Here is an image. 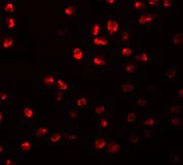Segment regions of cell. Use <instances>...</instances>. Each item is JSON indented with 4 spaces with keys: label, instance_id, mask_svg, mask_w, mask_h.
<instances>
[{
    "label": "cell",
    "instance_id": "484cf974",
    "mask_svg": "<svg viewBox=\"0 0 183 165\" xmlns=\"http://www.w3.org/2000/svg\"><path fill=\"white\" fill-rule=\"evenodd\" d=\"M119 39H120V41L124 42V43H128L130 40V34L126 31V29H123V31L120 32Z\"/></svg>",
    "mask_w": 183,
    "mask_h": 165
},
{
    "label": "cell",
    "instance_id": "bcb514c9",
    "mask_svg": "<svg viewBox=\"0 0 183 165\" xmlns=\"http://www.w3.org/2000/svg\"><path fill=\"white\" fill-rule=\"evenodd\" d=\"M105 3H106V5H108V6L113 5V4L115 3V0H106V1H105Z\"/></svg>",
    "mask_w": 183,
    "mask_h": 165
},
{
    "label": "cell",
    "instance_id": "ffe728a7",
    "mask_svg": "<svg viewBox=\"0 0 183 165\" xmlns=\"http://www.w3.org/2000/svg\"><path fill=\"white\" fill-rule=\"evenodd\" d=\"M100 32H101V26H100V24H98V23L92 24L91 27H90V34H91L92 37H98V34H100Z\"/></svg>",
    "mask_w": 183,
    "mask_h": 165
},
{
    "label": "cell",
    "instance_id": "74e56055",
    "mask_svg": "<svg viewBox=\"0 0 183 165\" xmlns=\"http://www.w3.org/2000/svg\"><path fill=\"white\" fill-rule=\"evenodd\" d=\"M145 103H147V99H145L144 97H142V98L137 99L136 102H135V104H136L137 106H140V107H144L145 106Z\"/></svg>",
    "mask_w": 183,
    "mask_h": 165
},
{
    "label": "cell",
    "instance_id": "d4e9b609",
    "mask_svg": "<svg viewBox=\"0 0 183 165\" xmlns=\"http://www.w3.org/2000/svg\"><path fill=\"white\" fill-rule=\"evenodd\" d=\"M181 111H182V106L178 103H174L173 106H171V107H170V112H171L172 114H174V116L179 114L180 112H181Z\"/></svg>",
    "mask_w": 183,
    "mask_h": 165
},
{
    "label": "cell",
    "instance_id": "8d00e7d4",
    "mask_svg": "<svg viewBox=\"0 0 183 165\" xmlns=\"http://www.w3.org/2000/svg\"><path fill=\"white\" fill-rule=\"evenodd\" d=\"M144 137L145 139H152L153 138V130L144 129Z\"/></svg>",
    "mask_w": 183,
    "mask_h": 165
},
{
    "label": "cell",
    "instance_id": "ba28073f",
    "mask_svg": "<svg viewBox=\"0 0 183 165\" xmlns=\"http://www.w3.org/2000/svg\"><path fill=\"white\" fill-rule=\"evenodd\" d=\"M158 17L157 14H153V13H150V12H144V14L139 16V22L142 26H145V24H149L151 23L152 21H154Z\"/></svg>",
    "mask_w": 183,
    "mask_h": 165
},
{
    "label": "cell",
    "instance_id": "d6a6232c",
    "mask_svg": "<svg viewBox=\"0 0 183 165\" xmlns=\"http://www.w3.org/2000/svg\"><path fill=\"white\" fill-rule=\"evenodd\" d=\"M170 121H171V124L173 126H180V125H182V119L180 117H172L170 119Z\"/></svg>",
    "mask_w": 183,
    "mask_h": 165
},
{
    "label": "cell",
    "instance_id": "836d02e7",
    "mask_svg": "<svg viewBox=\"0 0 183 165\" xmlns=\"http://www.w3.org/2000/svg\"><path fill=\"white\" fill-rule=\"evenodd\" d=\"M135 120H136V114H135V112H128L126 116V121L127 122H129V124H132V122H135Z\"/></svg>",
    "mask_w": 183,
    "mask_h": 165
},
{
    "label": "cell",
    "instance_id": "7402d4cb",
    "mask_svg": "<svg viewBox=\"0 0 183 165\" xmlns=\"http://www.w3.org/2000/svg\"><path fill=\"white\" fill-rule=\"evenodd\" d=\"M9 99H11V94L5 90H1V92H0V103H5Z\"/></svg>",
    "mask_w": 183,
    "mask_h": 165
},
{
    "label": "cell",
    "instance_id": "f546056e",
    "mask_svg": "<svg viewBox=\"0 0 183 165\" xmlns=\"http://www.w3.org/2000/svg\"><path fill=\"white\" fill-rule=\"evenodd\" d=\"M106 111V106L105 104H98L95 106V114H103Z\"/></svg>",
    "mask_w": 183,
    "mask_h": 165
},
{
    "label": "cell",
    "instance_id": "6da1fadb",
    "mask_svg": "<svg viewBox=\"0 0 183 165\" xmlns=\"http://www.w3.org/2000/svg\"><path fill=\"white\" fill-rule=\"evenodd\" d=\"M14 40L8 31H1V48L6 51L13 47Z\"/></svg>",
    "mask_w": 183,
    "mask_h": 165
},
{
    "label": "cell",
    "instance_id": "4316f807",
    "mask_svg": "<svg viewBox=\"0 0 183 165\" xmlns=\"http://www.w3.org/2000/svg\"><path fill=\"white\" fill-rule=\"evenodd\" d=\"M132 54H133V51L129 47H123L121 49V55L124 58H129V57L132 56Z\"/></svg>",
    "mask_w": 183,
    "mask_h": 165
},
{
    "label": "cell",
    "instance_id": "7bdbcfd3",
    "mask_svg": "<svg viewBox=\"0 0 183 165\" xmlns=\"http://www.w3.org/2000/svg\"><path fill=\"white\" fill-rule=\"evenodd\" d=\"M147 4L150 6H158L160 5V1L159 0H149L147 1Z\"/></svg>",
    "mask_w": 183,
    "mask_h": 165
},
{
    "label": "cell",
    "instance_id": "44dd1931",
    "mask_svg": "<svg viewBox=\"0 0 183 165\" xmlns=\"http://www.w3.org/2000/svg\"><path fill=\"white\" fill-rule=\"evenodd\" d=\"M62 133H63L64 140H66V141H76L77 139L76 134L73 131H66V132L62 131Z\"/></svg>",
    "mask_w": 183,
    "mask_h": 165
},
{
    "label": "cell",
    "instance_id": "5b68a950",
    "mask_svg": "<svg viewBox=\"0 0 183 165\" xmlns=\"http://www.w3.org/2000/svg\"><path fill=\"white\" fill-rule=\"evenodd\" d=\"M105 149H106L107 154L116 155V154H118L120 152V150H121V146H120L116 141H110V142H108Z\"/></svg>",
    "mask_w": 183,
    "mask_h": 165
},
{
    "label": "cell",
    "instance_id": "ac0fdd59",
    "mask_svg": "<svg viewBox=\"0 0 183 165\" xmlns=\"http://www.w3.org/2000/svg\"><path fill=\"white\" fill-rule=\"evenodd\" d=\"M76 7L71 4H65V9H64V14L66 15V17H71L76 14Z\"/></svg>",
    "mask_w": 183,
    "mask_h": 165
},
{
    "label": "cell",
    "instance_id": "7dc6e473",
    "mask_svg": "<svg viewBox=\"0 0 183 165\" xmlns=\"http://www.w3.org/2000/svg\"><path fill=\"white\" fill-rule=\"evenodd\" d=\"M178 93H179V98H183V89L182 88H179V90H178Z\"/></svg>",
    "mask_w": 183,
    "mask_h": 165
},
{
    "label": "cell",
    "instance_id": "e575fe53",
    "mask_svg": "<svg viewBox=\"0 0 183 165\" xmlns=\"http://www.w3.org/2000/svg\"><path fill=\"white\" fill-rule=\"evenodd\" d=\"M121 88L124 92H130L133 90V85L130 83H122Z\"/></svg>",
    "mask_w": 183,
    "mask_h": 165
},
{
    "label": "cell",
    "instance_id": "d6986e66",
    "mask_svg": "<svg viewBox=\"0 0 183 165\" xmlns=\"http://www.w3.org/2000/svg\"><path fill=\"white\" fill-rule=\"evenodd\" d=\"M182 43H183V34L182 32H178V34H175L171 40V44L173 45V46H179V45H182Z\"/></svg>",
    "mask_w": 183,
    "mask_h": 165
},
{
    "label": "cell",
    "instance_id": "30bf717a",
    "mask_svg": "<svg viewBox=\"0 0 183 165\" xmlns=\"http://www.w3.org/2000/svg\"><path fill=\"white\" fill-rule=\"evenodd\" d=\"M107 145V137L105 136H98L94 141V148L98 151H102L105 149Z\"/></svg>",
    "mask_w": 183,
    "mask_h": 165
},
{
    "label": "cell",
    "instance_id": "83f0119b",
    "mask_svg": "<svg viewBox=\"0 0 183 165\" xmlns=\"http://www.w3.org/2000/svg\"><path fill=\"white\" fill-rule=\"evenodd\" d=\"M166 76L169 78V80H173V78L176 76V69L174 68V66L171 67V68H169V69H167Z\"/></svg>",
    "mask_w": 183,
    "mask_h": 165
},
{
    "label": "cell",
    "instance_id": "60d3db41",
    "mask_svg": "<svg viewBox=\"0 0 183 165\" xmlns=\"http://www.w3.org/2000/svg\"><path fill=\"white\" fill-rule=\"evenodd\" d=\"M130 140H131V143H132V144H136L137 142L139 141V135H136V134H131V135H130Z\"/></svg>",
    "mask_w": 183,
    "mask_h": 165
},
{
    "label": "cell",
    "instance_id": "c3c4849f",
    "mask_svg": "<svg viewBox=\"0 0 183 165\" xmlns=\"http://www.w3.org/2000/svg\"><path fill=\"white\" fill-rule=\"evenodd\" d=\"M3 147H2V145H1V146H0V154H1L2 155V152H3Z\"/></svg>",
    "mask_w": 183,
    "mask_h": 165
},
{
    "label": "cell",
    "instance_id": "d590c367",
    "mask_svg": "<svg viewBox=\"0 0 183 165\" xmlns=\"http://www.w3.org/2000/svg\"><path fill=\"white\" fill-rule=\"evenodd\" d=\"M135 70H136V65L135 64H126V66H125V71L128 72V73H134Z\"/></svg>",
    "mask_w": 183,
    "mask_h": 165
},
{
    "label": "cell",
    "instance_id": "f35d334b",
    "mask_svg": "<svg viewBox=\"0 0 183 165\" xmlns=\"http://www.w3.org/2000/svg\"><path fill=\"white\" fill-rule=\"evenodd\" d=\"M6 114H7L6 109H2V111H0V124H1V128H2V124L4 122V117H5Z\"/></svg>",
    "mask_w": 183,
    "mask_h": 165
},
{
    "label": "cell",
    "instance_id": "1f68e13d",
    "mask_svg": "<svg viewBox=\"0 0 183 165\" xmlns=\"http://www.w3.org/2000/svg\"><path fill=\"white\" fill-rule=\"evenodd\" d=\"M54 99L56 101H58V102H61L62 100H63V95H64V92L63 91H55L54 92Z\"/></svg>",
    "mask_w": 183,
    "mask_h": 165
},
{
    "label": "cell",
    "instance_id": "52a82bcc",
    "mask_svg": "<svg viewBox=\"0 0 183 165\" xmlns=\"http://www.w3.org/2000/svg\"><path fill=\"white\" fill-rule=\"evenodd\" d=\"M70 58L73 62H79L84 58V51L81 47H74L71 50V56Z\"/></svg>",
    "mask_w": 183,
    "mask_h": 165
},
{
    "label": "cell",
    "instance_id": "cb8c5ba5",
    "mask_svg": "<svg viewBox=\"0 0 183 165\" xmlns=\"http://www.w3.org/2000/svg\"><path fill=\"white\" fill-rule=\"evenodd\" d=\"M133 5H134V8L137 11H144L147 9V4H144V2L139 1V0H135Z\"/></svg>",
    "mask_w": 183,
    "mask_h": 165
},
{
    "label": "cell",
    "instance_id": "4fadbf2b",
    "mask_svg": "<svg viewBox=\"0 0 183 165\" xmlns=\"http://www.w3.org/2000/svg\"><path fill=\"white\" fill-rule=\"evenodd\" d=\"M91 44L95 45V46L105 47V46H109V41L104 37H96L93 40H91Z\"/></svg>",
    "mask_w": 183,
    "mask_h": 165
},
{
    "label": "cell",
    "instance_id": "7a4b0ae2",
    "mask_svg": "<svg viewBox=\"0 0 183 165\" xmlns=\"http://www.w3.org/2000/svg\"><path fill=\"white\" fill-rule=\"evenodd\" d=\"M64 137H63V133L62 131L60 132H54V133H51L49 135H47L46 137H44V142L47 145H55L59 142L63 141Z\"/></svg>",
    "mask_w": 183,
    "mask_h": 165
},
{
    "label": "cell",
    "instance_id": "8992f818",
    "mask_svg": "<svg viewBox=\"0 0 183 165\" xmlns=\"http://www.w3.org/2000/svg\"><path fill=\"white\" fill-rule=\"evenodd\" d=\"M21 117L26 121H33V119L35 117V112L32 104H26L24 106L21 111Z\"/></svg>",
    "mask_w": 183,
    "mask_h": 165
},
{
    "label": "cell",
    "instance_id": "ab89813d",
    "mask_svg": "<svg viewBox=\"0 0 183 165\" xmlns=\"http://www.w3.org/2000/svg\"><path fill=\"white\" fill-rule=\"evenodd\" d=\"M67 114H68L69 117H76L77 114H79V111H77L76 109H69V111H67Z\"/></svg>",
    "mask_w": 183,
    "mask_h": 165
},
{
    "label": "cell",
    "instance_id": "5bb4252c",
    "mask_svg": "<svg viewBox=\"0 0 183 165\" xmlns=\"http://www.w3.org/2000/svg\"><path fill=\"white\" fill-rule=\"evenodd\" d=\"M56 87L60 91H66L68 90V83L61 77L56 76Z\"/></svg>",
    "mask_w": 183,
    "mask_h": 165
},
{
    "label": "cell",
    "instance_id": "2e32d148",
    "mask_svg": "<svg viewBox=\"0 0 183 165\" xmlns=\"http://www.w3.org/2000/svg\"><path fill=\"white\" fill-rule=\"evenodd\" d=\"M3 10L7 13H13L16 11V2L14 1H5L2 6Z\"/></svg>",
    "mask_w": 183,
    "mask_h": 165
},
{
    "label": "cell",
    "instance_id": "f6af8a7d",
    "mask_svg": "<svg viewBox=\"0 0 183 165\" xmlns=\"http://www.w3.org/2000/svg\"><path fill=\"white\" fill-rule=\"evenodd\" d=\"M67 32V29H60L57 31V34H58V36H64L65 34Z\"/></svg>",
    "mask_w": 183,
    "mask_h": 165
},
{
    "label": "cell",
    "instance_id": "b9f144b4",
    "mask_svg": "<svg viewBox=\"0 0 183 165\" xmlns=\"http://www.w3.org/2000/svg\"><path fill=\"white\" fill-rule=\"evenodd\" d=\"M162 5L164 7L169 8V7H172L173 5H174V3H173V1H171V0H164V1L162 2Z\"/></svg>",
    "mask_w": 183,
    "mask_h": 165
},
{
    "label": "cell",
    "instance_id": "603a6c76",
    "mask_svg": "<svg viewBox=\"0 0 183 165\" xmlns=\"http://www.w3.org/2000/svg\"><path fill=\"white\" fill-rule=\"evenodd\" d=\"M135 60L136 61H140L142 63H147L149 62V56L145 52H142V53H137L135 55Z\"/></svg>",
    "mask_w": 183,
    "mask_h": 165
},
{
    "label": "cell",
    "instance_id": "8fae6325",
    "mask_svg": "<svg viewBox=\"0 0 183 165\" xmlns=\"http://www.w3.org/2000/svg\"><path fill=\"white\" fill-rule=\"evenodd\" d=\"M42 81H43V84L47 87H54L56 86V78L53 74H44L42 76Z\"/></svg>",
    "mask_w": 183,
    "mask_h": 165
},
{
    "label": "cell",
    "instance_id": "7c38bea8",
    "mask_svg": "<svg viewBox=\"0 0 183 165\" xmlns=\"http://www.w3.org/2000/svg\"><path fill=\"white\" fill-rule=\"evenodd\" d=\"M16 17L14 16H6L4 18V22H3V26H4V31H10V29H13L16 27Z\"/></svg>",
    "mask_w": 183,
    "mask_h": 165
},
{
    "label": "cell",
    "instance_id": "9a60e30c",
    "mask_svg": "<svg viewBox=\"0 0 183 165\" xmlns=\"http://www.w3.org/2000/svg\"><path fill=\"white\" fill-rule=\"evenodd\" d=\"M158 122H159V120L157 119V117L149 116L145 117V119H144L142 125L144 127H152V126H155V125H158Z\"/></svg>",
    "mask_w": 183,
    "mask_h": 165
},
{
    "label": "cell",
    "instance_id": "4dcf8cb0",
    "mask_svg": "<svg viewBox=\"0 0 183 165\" xmlns=\"http://www.w3.org/2000/svg\"><path fill=\"white\" fill-rule=\"evenodd\" d=\"M110 125V121L109 119H108V117H104L101 119V121H100V126H101L102 129H106L109 127Z\"/></svg>",
    "mask_w": 183,
    "mask_h": 165
},
{
    "label": "cell",
    "instance_id": "e0dca14e",
    "mask_svg": "<svg viewBox=\"0 0 183 165\" xmlns=\"http://www.w3.org/2000/svg\"><path fill=\"white\" fill-rule=\"evenodd\" d=\"M93 64L98 67H103L107 64V62H106V59L103 56H95L93 58Z\"/></svg>",
    "mask_w": 183,
    "mask_h": 165
},
{
    "label": "cell",
    "instance_id": "9c48e42d",
    "mask_svg": "<svg viewBox=\"0 0 183 165\" xmlns=\"http://www.w3.org/2000/svg\"><path fill=\"white\" fill-rule=\"evenodd\" d=\"M52 130L50 128H46V127H37L33 130V134L36 138H44L47 135L51 134Z\"/></svg>",
    "mask_w": 183,
    "mask_h": 165
},
{
    "label": "cell",
    "instance_id": "ee69618b",
    "mask_svg": "<svg viewBox=\"0 0 183 165\" xmlns=\"http://www.w3.org/2000/svg\"><path fill=\"white\" fill-rule=\"evenodd\" d=\"M16 161L17 160H12L11 158H7L3 163H4V165H14L16 163Z\"/></svg>",
    "mask_w": 183,
    "mask_h": 165
},
{
    "label": "cell",
    "instance_id": "3957f363",
    "mask_svg": "<svg viewBox=\"0 0 183 165\" xmlns=\"http://www.w3.org/2000/svg\"><path fill=\"white\" fill-rule=\"evenodd\" d=\"M120 26H119V22L114 18H109L106 22V31L108 32V34L111 37L115 36V34L119 32Z\"/></svg>",
    "mask_w": 183,
    "mask_h": 165
},
{
    "label": "cell",
    "instance_id": "277c9868",
    "mask_svg": "<svg viewBox=\"0 0 183 165\" xmlns=\"http://www.w3.org/2000/svg\"><path fill=\"white\" fill-rule=\"evenodd\" d=\"M32 148V141L30 138H24L21 141V143L19 145V153L21 155H24L29 153L31 151Z\"/></svg>",
    "mask_w": 183,
    "mask_h": 165
},
{
    "label": "cell",
    "instance_id": "f1b7e54d",
    "mask_svg": "<svg viewBox=\"0 0 183 165\" xmlns=\"http://www.w3.org/2000/svg\"><path fill=\"white\" fill-rule=\"evenodd\" d=\"M76 106H87V98L86 97H79V98H76Z\"/></svg>",
    "mask_w": 183,
    "mask_h": 165
}]
</instances>
